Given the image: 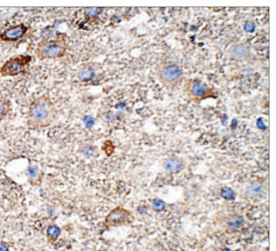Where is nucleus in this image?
<instances>
[{
    "label": "nucleus",
    "mask_w": 276,
    "mask_h": 251,
    "mask_svg": "<svg viewBox=\"0 0 276 251\" xmlns=\"http://www.w3.org/2000/svg\"><path fill=\"white\" fill-rule=\"evenodd\" d=\"M58 115L56 107L48 94H43L35 98L27 109L26 126L36 131L51 126Z\"/></svg>",
    "instance_id": "f257e3e1"
},
{
    "label": "nucleus",
    "mask_w": 276,
    "mask_h": 251,
    "mask_svg": "<svg viewBox=\"0 0 276 251\" xmlns=\"http://www.w3.org/2000/svg\"><path fill=\"white\" fill-rule=\"evenodd\" d=\"M68 49V40L65 33H58L53 39L44 38L37 43L35 55L39 60L61 59Z\"/></svg>",
    "instance_id": "f03ea898"
},
{
    "label": "nucleus",
    "mask_w": 276,
    "mask_h": 251,
    "mask_svg": "<svg viewBox=\"0 0 276 251\" xmlns=\"http://www.w3.org/2000/svg\"><path fill=\"white\" fill-rule=\"evenodd\" d=\"M33 58L27 54H20L11 57L4 62L0 67V75L2 77H16L28 69Z\"/></svg>",
    "instance_id": "7ed1b4c3"
},
{
    "label": "nucleus",
    "mask_w": 276,
    "mask_h": 251,
    "mask_svg": "<svg viewBox=\"0 0 276 251\" xmlns=\"http://www.w3.org/2000/svg\"><path fill=\"white\" fill-rule=\"evenodd\" d=\"M182 72L178 65H163L158 71L160 80L165 84H173L179 81L181 77Z\"/></svg>",
    "instance_id": "20e7f679"
},
{
    "label": "nucleus",
    "mask_w": 276,
    "mask_h": 251,
    "mask_svg": "<svg viewBox=\"0 0 276 251\" xmlns=\"http://www.w3.org/2000/svg\"><path fill=\"white\" fill-rule=\"evenodd\" d=\"M29 27L23 23L15 25L6 30H4L3 33L0 34V41L3 42H16L20 40L27 33Z\"/></svg>",
    "instance_id": "39448f33"
},
{
    "label": "nucleus",
    "mask_w": 276,
    "mask_h": 251,
    "mask_svg": "<svg viewBox=\"0 0 276 251\" xmlns=\"http://www.w3.org/2000/svg\"><path fill=\"white\" fill-rule=\"evenodd\" d=\"M130 214L128 211L122 208H116L110 212L106 219V222L108 226H119L128 222Z\"/></svg>",
    "instance_id": "423d86ee"
},
{
    "label": "nucleus",
    "mask_w": 276,
    "mask_h": 251,
    "mask_svg": "<svg viewBox=\"0 0 276 251\" xmlns=\"http://www.w3.org/2000/svg\"><path fill=\"white\" fill-rule=\"evenodd\" d=\"M251 52L246 45L237 43L233 45L229 49V55L236 60H245L250 57Z\"/></svg>",
    "instance_id": "0eeeda50"
},
{
    "label": "nucleus",
    "mask_w": 276,
    "mask_h": 251,
    "mask_svg": "<svg viewBox=\"0 0 276 251\" xmlns=\"http://www.w3.org/2000/svg\"><path fill=\"white\" fill-rule=\"evenodd\" d=\"M183 167V162L179 158H171L167 160L164 164V169L170 173H176Z\"/></svg>",
    "instance_id": "6e6552de"
},
{
    "label": "nucleus",
    "mask_w": 276,
    "mask_h": 251,
    "mask_svg": "<svg viewBox=\"0 0 276 251\" xmlns=\"http://www.w3.org/2000/svg\"><path fill=\"white\" fill-rule=\"evenodd\" d=\"M11 101L6 97L0 95V122L7 117L11 109Z\"/></svg>",
    "instance_id": "1a4fd4ad"
},
{
    "label": "nucleus",
    "mask_w": 276,
    "mask_h": 251,
    "mask_svg": "<svg viewBox=\"0 0 276 251\" xmlns=\"http://www.w3.org/2000/svg\"><path fill=\"white\" fill-rule=\"evenodd\" d=\"M94 76V70L90 66H84L79 69L77 72V77L82 81H90Z\"/></svg>",
    "instance_id": "9d476101"
},
{
    "label": "nucleus",
    "mask_w": 276,
    "mask_h": 251,
    "mask_svg": "<svg viewBox=\"0 0 276 251\" xmlns=\"http://www.w3.org/2000/svg\"><path fill=\"white\" fill-rule=\"evenodd\" d=\"M207 88L200 82L195 81L191 85V93L195 97H202L207 93Z\"/></svg>",
    "instance_id": "9b49d317"
},
{
    "label": "nucleus",
    "mask_w": 276,
    "mask_h": 251,
    "mask_svg": "<svg viewBox=\"0 0 276 251\" xmlns=\"http://www.w3.org/2000/svg\"><path fill=\"white\" fill-rule=\"evenodd\" d=\"M264 190V187L259 183H252L250 184L246 188V193L250 195H257L261 194Z\"/></svg>",
    "instance_id": "f8f14e48"
},
{
    "label": "nucleus",
    "mask_w": 276,
    "mask_h": 251,
    "mask_svg": "<svg viewBox=\"0 0 276 251\" xmlns=\"http://www.w3.org/2000/svg\"><path fill=\"white\" fill-rule=\"evenodd\" d=\"M60 233H61V229L56 225H50L47 229V235L49 239L55 240L59 237Z\"/></svg>",
    "instance_id": "ddd939ff"
},
{
    "label": "nucleus",
    "mask_w": 276,
    "mask_h": 251,
    "mask_svg": "<svg viewBox=\"0 0 276 251\" xmlns=\"http://www.w3.org/2000/svg\"><path fill=\"white\" fill-rule=\"evenodd\" d=\"M244 221L242 217H239V216H233L230 217L229 220V225L230 227H240L242 224H243Z\"/></svg>",
    "instance_id": "4468645a"
},
{
    "label": "nucleus",
    "mask_w": 276,
    "mask_h": 251,
    "mask_svg": "<svg viewBox=\"0 0 276 251\" xmlns=\"http://www.w3.org/2000/svg\"><path fill=\"white\" fill-rule=\"evenodd\" d=\"M101 9L100 8H93V7H90V8H86L84 9V13H85V15L88 18H93V17L97 16L101 12Z\"/></svg>",
    "instance_id": "2eb2a0df"
},
{
    "label": "nucleus",
    "mask_w": 276,
    "mask_h": 251,
    "mask_svg": "<svg viewBox=\"0 0 276 251\" xmlns=\"http://www.w3.org/2000/svg\"><path fill=\"white\" fill-rule=\"evenodd\" d=\"M221 196L225 199H232L235 198V192L229 187H224L221 191Z\"/></svg>",
    "instance_id": "dca6fc26"
},
{
    "label": "nucleus",
    "mask_w": 276,
    "mask_h": 251,
    "mask_svg": "<svg viewBox=\"0 0 276 251\" xmlns=\"http://www.w3.org/2000/svg\"><path fill=\"white\" fill-rule=\"evenodd\" d=\"M38 173H39V170H38L37 166H31L27 170V175H28L29 178L33 179V180L37 178Z\"/></svg>",
    "instance_id": "f3484780"
},
{
    "label": "nucleus",
    "mask_w": 276,
    "mask_h": 251,
    "mask_svg": "<svg viewBox=\"0 0 276 251\" xmlns=\"http://www.w3.org/2000/svg\"><path fill=\"white\" fill-rule=\"evenodd\" d=\"M152 207L155 211H162L163 208H164V202L161 199H155L153 203H152Z\"/></svg>",
    "instance_id": "a211bd4d"
},
{
    "label": "nucleus",
    "mask_w": 276,
    "mask_h": 251,
    "mask_svg": "<svg viewBox=\"0 0 276 251\" xmlns=\"http://www.w3.org/2000/svg\"><path fill=\"white\" fill-rule=\"evenodd\" d=\"M244 29L246 32H253V30H254V24L252 22L247 21V22H246V24L244 25Z\"/></svg>",
    "instance_id": "6ab92c4d"
},
{
    "label": "nucleus",
    "mask_w": 276,
    "mask_h": 251,
    "mask_svg": "<svg viewBox=\"0 0 276 251\" xmlns=\"http://www.w3.org/2000/svg\"><path fill=\"white\" fill-rule=\"evenodd\" d=\"M0 251H9L8 247L4 244H0Z\"/></svg>",
    "instance_id": "aec40b11"
}]
</instances>
